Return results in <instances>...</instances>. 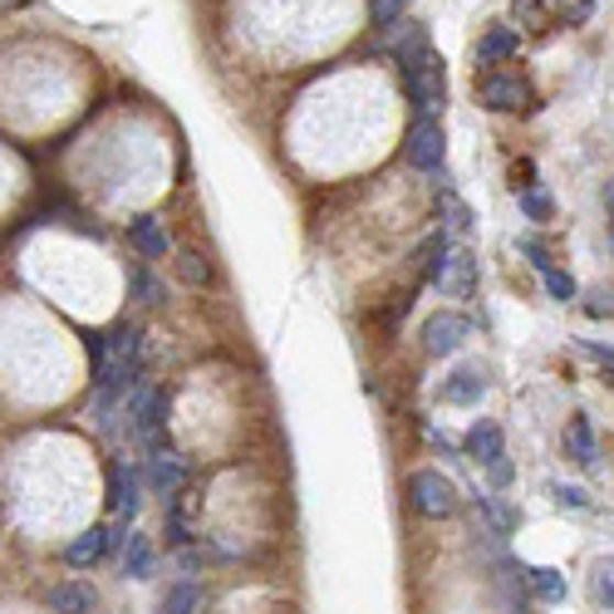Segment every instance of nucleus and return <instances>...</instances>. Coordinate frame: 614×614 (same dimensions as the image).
<instances>
[{
	"mask_svg": "<svg viewBox=\"0 0 614 614\" xmlns=\"http://www.w3.org/2000/svg\"><path fill=\"white\" fill-rule=\"evenodd\" d=\"M173 271H177V281H183V285H193V290H207V285H211V266H207V261H202V251H177V256H173Z\"/></svg>",
	"mask_w": 614,
	"mask_h": 614,
	"instance_id": "nucleus-21",
	"label": "nucleus"
},
{
	"mask_svg": "<svg viewBox=\"0 0 614 614\" xmlns=\"http://www.w3.org/2000/svg\"><path fill=\"white\" fill-rule=\"evenodd\" d=\"M522 580L536 590V600H546V605H560V600L570 595V580L560 575L556 566H522Z\"/></svg>",
	"mask_w": 614,
	"mask_h": 614,
	"instance_id": "nucleus-18",
	"label": "nucleus"
},
{
	"mask_svg": "<svg viewBox=\"0 0 614 614\" xmlns=\"http://www.w3.org/2000/svg\"><path fill=\"white\" fill-rule=\"evenodd\" d=\"M486 478H492V486H512V478H516V468H512V458H502V462H492V468H486Z\"/></svg>",
	"mask_w": 614,
	"mask_h": 614,
	"instance_id": "nucleus-31",
	"label": "nucleus"
},
{
	"mask_svg": "<svg viewBox=\"0 0 614 614\" xmlns=\"http://www.w3.org/2000/svg\"><path fill=\"white\" fill-rule=\"evenodd\" d=\"M129 531V526H123ZM123 531H109V526H89V531H79L74 541L65 546V560L74 570H89V566H99L103 556H109L113 546H123Z\"/></svg>",
	"mask_w": 614,
	"mask_h": 614,
	"instance_id": "nucleus-8",
	"label": "nucleus"
},
{
	"mask_svg": "<svg viewBox=\"0 0 614 614\" xmlns=\"http://www.w3.org/2000/svg\"><path fill=\"white\" fill-rule=\"evenodd\" d=\"M183 482H187V462L177 458L173 448H157V452H147V486H153L163 502H173L177 492H183Z\"/></svg>",
	"mask_w": 614,
	"mask_h": 614,
	"instance_id": "nucleus-10",
	"label": "nucleus"
},
{
	"mask_svg": "<svg viewBox=\"0 0 614 614\" xmlns=\"http://www.w3.org/2000/svg\"><path fill=\"white\" fill-rule=\"evenodd\" d=\"M566 452H570V462H580V468H595V462H600V442H595V428H590L585 413H575V418H570Z\"/></svg>",
	"mask_w": 614,
	"mask_h": 614,
	"instance_id": "nucleus-16",
	"label": "nucleus"
},
{
	"mask_svg": "<svg viewBox=\"0 0 614 614\" xmlns=\"http://www.w3.org/2000/svg\"><path fill=\"white\" fill-rule=\"evenodd\" d=\"M138 506H143V472L113 462V468H109V512L119 516L123 526H129L133 516H138Z\"/></svg>",
	"mask_w": 614,
	"mask_h": 614,
	"instance_id": "nucleus-9",
	"label": "nucleus"
},
{
	"mask_svg": "<svg viewBox=\"0 0 614 614\" xmlns=\"http://www.w3.org/2000/svg\"><path fill=\"white\" fill-rule=\"evenodd\" d=\"M438 207H442V211H448V237H462V231H468V227H472V211H468V207H462V202H458V193H452V187H448V183H442V187H438Z\"/></svg>",
	"mask_w": 614,
	"mask_h": 614,
	"instance_id": "nucleus-23",
	"label": "nucleus"
},
{
	"mask_svg": "<svg viewBox=\"0 0 614 614\" xmlns=\"http://www.w3.org/2000/svg\"><path fill=\"white\" fill-rule=\"evenodd\" d=\"M541 281H546V295H550V300H560V305L580 295V285H575V275H570V271H546Z\"/></svg>",
	"mask_w": 614,
	"mask_h": 614,
	"instance_id": "nucleus-26",
	"label": "nucleus"
},
{
	"mask_svg": "<svg viewBox=\"0 0 614 614\" xmlns=\"http://www.w3.org/2000/svg\"><path fill=\"white\" fill-rule=\"evenodd\" d=\"M84 349H89L94 394H103V388H109V369H113V340H109V330H89V335H84Z\"/></svg>",
	"mask_w": 614,
	"mask_h": 614,
	"instance_id": "nucleus-17",
	"label": "nucleus"
},
{
	"mask_svg": "<svg viewBox=\"0 0 614 614\" xmlns=\"http://www.w3.org/2000/svg\"><path fill=\"white\" fill-rule=\"evenodd\" d=\"M432 285H438L442 300H472V290H478V256L468 246H452L442 256L438 275H432Z\"/></svg>",
	"mask_w": 614,
	"mask_h": 614,
	"instance_id": "nucleus-6",
	"label": "nucleus"
},
{
	"mask_svg": "<svg viewBox=\"0 0 614 614\" xmlns=\"http://www.w3.org/2000/svg\"><path fill=\"white\" fill-rule=\"evenodd\" d=\"M197 605H202V585H197V580H173L157 614H193Z\"/></svg>",
	"mask_w": 614,
	"mask_h": 614,
	"instance_id": "nucleus-20",
	"label": "nucleus"
},
{
	"mask_svg": "<svg viewBox=\"0 0 614 614\" xmlns=\"http://www.w3.org/2000/svg\"><path fill=\"white\" fill-rule=\"evenodd\" d=\"M408 506L418 516H428V522H442V516L458 512V486L442 478L438 468H423L408 478Z\"/></svg>",
	"mask_w": 614,
	"mask_h": 614,
	"instance_id": "nucleus-3",
	"label": "nucleus"
},
{
	"mask_svg": "<svg viewBox=\"0 0 614 614\" xmlns=\"http://www.w3.org/2000/svg\"><path fill=\"white\" fill-rule=\"evenodd\" d=\"M129 237L138 246V256L143 261H167L173 256V237H167V227L153 217V211H138V217L129 221Z\"/></svg>",
	"mask_w": 614,
	"mask_h": 614,
	"instance_id": "nucleus-12",
	"label": "nucleus"
},
{
	"mask_svg": "<svg viewBox=\"0 0 614 614\" xmlns=\"http://www.w3.org/2000/svg\"><path fill=\"white\" fill-rule=\"evenodd\" d=\"M398 59V74H404V89H408V103L418 109V119H432L448 99V74H442V59L432 45H418V50H404Z\"/></svg>",
	"mask_w": 614,
	"mask_h": 614,
	"instance_id": "nucleus-1",
	"label": "nucleus"
},
{
	"mask_svg": "<svg viewBox=\"0 0 614 614\" xmlns=\"http://www.w3.org/2000/svg\"><path fill=\"white\" fill-rule=\"evenodd\" d=\"M119 556H123V575H129V580H153L157 550H153V541H147L143 531H123Z\"/></svg>",
	"mask_w": 614,
	"mask_h": 614,
	"instance_id": "nucleus-14",
	"label": "nucleus"
},
{
	"mask_svg": "<svg viewBox=\"0 0 614 614\" xmlns=\"http://www.w3.org/2000/svg\"><path fill=\"white\" fill-rule=\"evenodd\" d=\"M478 99L482 109L492 113H516V109H531V84L522 74H478Z\"/></svg>",
	"mask_w": 614,
	"mask_h": 614,
	"instance_id": "nucleus-5",
	"label": "nucleus"
},
{
	"mask_svg": "<svg viewBox=\"0 0 614 614\" xmlns=\"http://www.w3.org/2000/svg\"><path fill=\"white\" fill-rule=\"evenodd\" d=\"M590 585H595L600 610H614V556H600L595 560V575H590Z\"/></svg>",
	"mask_w": 614,
	"mask_h": 614,
	"instance_id": "nucleus-25",
	"label": "nucleus"
},
{
	"mask_svg": "<svg viewBox=\"0 0 614 614\" xmlns=\"http://www.w3.org/2000/svg\"><path fill=\"white\" fill-rule=\"evenodd\" d=\"M50 610L55 614H94L99 610V595H94V585H84V580H59V585L50 590Z\"/></svg>",
	"mask_w": 614,
	"mask_h": 614,
	"instance_id": "nucleus-15",
	"label": "nucleus"
},
{
	"mask_svg": "<svg viewBox=\"0 0 614 614\" xmlns=\"http://www.w3.org/2000/svg\"><path fill=\"white\" fill-rule=\"evenodd\" d=\"M580 349H585V354L595 359V364H605V369H610V384H614V349H610V344H595V340H585Z\"/></svg>",
	"mask_w": 614,
	"mask_h": 614,
	"instance_id": "nucleus-30",
	"label": "nucleus"
},
{
	"mask_svg": "<svg viewBox=\"0 0 614 614\" xmlns=\"http://www.w3.org/2000/svg\"><path fill=\"white\" fill-rule=\"evenodd\" d=\"M516 202H522V217H526V221H536V227H546V221L556 217V202H550L546 193H536V187L516 193Z\"/></svg>",
	"mask_w": 614,
	"mask_h": 614,
	"instance_id": "nucleus-24",
	"label": "nucleus"
},
{
	"mask_svg": "<svg viewBox=\"0 0 614 614\" xmlns=\"http://www.w3.org/2000/svg\"><path fill=\"white\" fill-rule=\"evenodd\" d=\"M516 251H522V256L531 261V271H536V275L556 271V261H550V251H546V246H541V241H536V237H516Z\"/></svg>",
	"mask_w": 614,
	"mask_h": 614,
	"instance_id": "nucleus-27",
	"label": "nucleus"
},
{
	"mask_svg": "<svg viewBox=\"0 0 614 614\" xmlns=\"http://www.w3.org/2000/svg\"><path fill=\"white\" fill-rule=\"evenodd\" d=\"M550 496H556V506H566V512H585L590 506V496L580 492V486H570V482H556L550 486Z\"/></svg>",
	"mask_w": 614,
	"mask_h": 614,
	"instance_id": "nucleus-29",
	"label": "nucleus"
},
{
	"mask_svg": "<svg viewBox=\"0 0 614 614\" xmlns=\"http://www.w3.org/2000/svg\"><path fill=\"white\" fill-rule=\"evenodd\" d=\"M123 408H129V428H133V438L143 442L147 452H157V448H167V438H163V423H167V394L163 388H153V384H138L123 394Z\"/></svg>",
	"mask_w": 614,
	"mask_h": 614,
	"instance_id": "nucleus-2",
	"label": "nucleus"
},
{
	"mask_svg": "<svg viewBox=\"0 0 614 614\" xmlns=\"http://www.w3.org/2000/svg\"><path fill=\"white\" fill-rule=\"evenodd\" d=\"M516 50H522V40H516L512 30H492V35L478 45V59L482 65H496V59H512Z\"/></svg>",
	"mask_w": 614,
	"mask_h": 614,
	"instance_id": "nucleus-22",
	"label": "nucleus"
},
{
	"mask_svg": "<svg viewBox=\"0 0 614 614\" xmlns=\"http://www.w3.org/2000/svg\"><path fill=\"white\" fill-rule=\"evenodd\" d=\"M129 300L147 305V310H153V305H163V300H167V285L157 281V275L147 271L143 261H133V266H129Z\"/></svg>",
	"mask_w": 614,
	"mask_h": 614,
	"instance_id": "nucleus-19",
	"label": "nucleus"
},
{
	"mask_svg": "<svg viewBox=\"0 0 614 614\" xmlns=\"http://www.w3.org/2000/svg\"><path fill=\"white\" fill-rule=\"evenodd\" d=\"M438 398L442 404H452V408H478L482 398H486V374L482 369H452L448 379L438 384Z\"/></svg>",
	"mask_w": 614,
	"mask_h": 614,
	"instance_id": "nucleus-11",
	"label": "nucleus"
},
{
	"mask_svg": "<svg viewBox=\"0 0 614 614\" xmlns=\"http://www.w3.org/2000/svg\"><path fill=\"white\" fill-rule=\"evenodd\" d=\"M468 335H472V320H468V315L442 310V315H432V320L423 325V349H428L432 359H448V354H458Z\"/></svg>",
	"mask_w": 614,
	"mask_h": 614,
	"instance_id": "nucleus-7",
	"label": "nucleus"
},
{
	"mask_svg": "<svg viewBox=\"0 0 614 614\" xmlns=\"http://www.w3.org/2000/svg\"><path fill=\"white\" fill-rule=\"evenodd\" d=\"M404 157L418 173H442V157H448V138H442L438 119H413L404 133Z\"/></svg>",
	"mask_w": 614,
	"mask_h": 614,
	"instance_id": "nucleus-4",
	"label": "nucleus"
},
{
	"mask_svg": "<svg viewBox=\"0 0 614 614\" xmlns=\"http://www.w3.org/2000/svg\"><path fill=\"white\" fill-rule=\"evenodd\" d=\"M462 452H468L472 462H482V468L502 462V458H506V448H502V428H496L492 418H478V423L468 428V438H462Z\"/></svg>",
	"mask_w": 614,
	"mask_h": 614,
	"instance_id": "nucleus-13",
	"label": "nucleus"
},
{
	"mask_svg": "<svg viewBox=\"0 0 614 614\" xmlns=\"http://www.w3.org/2000/svg\"><path fill=\"white\" fill-rule=\"evenodd\" d=\"M404 10H408V0H369V15H374V25H384V30H394L398 20H404Z\"/></svg>",
	"mask_w": 614,
	"mask_h": 614,
	"instance_id": "nucleus-28",
	"label": "nucleus"
},
{
	"mask_svg": "<svg viewBox=\"0 0 614 614\" xmlns=\"http://www.w3.org/2000/svg\"><path fill=\"white\" fill-rule=\"evenodd\" d=\"M610 251H614V221H610Z\"/></svg>",
	"mask_w": 614,
	"mask_h": 614,
	"instance_id": "nucleus-32",
	"label": "nucleus"
}]
</instances>
